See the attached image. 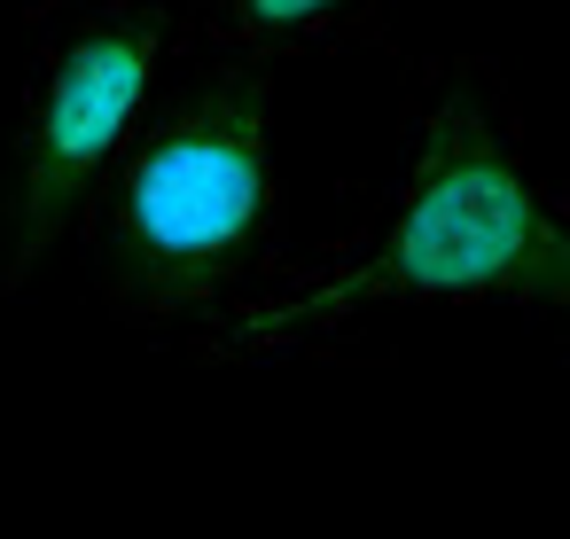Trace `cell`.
I'll use <instances>...</instances> for the list:
<instances>
[{"label": "cell", "mask_w": 570, "mask_h": 539, "mask_svg": "<svg viewBox=\"0 0 570 539\" xmlns=\"http://www.w3.org/2000/svg\"><path fill=\"white\" fill-rule=\"evenodd\" d=\"M500 305L570 329V196L531 173L492 63H438L414 110V165L367 235L188 329V360L258 367L344 352L383 313Z\"/></svg>", "instance_id": "6da1fadb"}, {"label": "cell", "mask_w": 570, "mask_h": 539, "mask_svg": "<svg viewBox=\"0 0 570 539\" xmlns=\"http://www.w3.org/2000/svg\"><path fill=\"white\" fill-rule=\"evenodd\" d=\"M79 227L95 297L126 329H196L266 290L289 251L266 63L212 56L180 95H157Z\"/></svg>", "instance_id": "7a4b0ae2"}, {"label": "cell", "mask_w": 570, "mask_h": 539, "mask_svg": "<svg viewBox=\"0 0 570 539\" xmlns=\"http://www.w3.org/2000/svg\"><path fill=\"white\" fill-rule=\"evenodd\" d=\"M188 48L180 0H40L32 9V87L0 173V290H24L48 251H63L134 141L141 110Z\"/></svg>", "instance_id": "3957f363"}, {"label": "cell", "mask_w": 570, "mask_h": 539, "mask_svg": "<svg viewBox=\"0 0 570 539\" xmlns=\"http://www.w3.org/2000/svg\"><path fill=\"white\" fill-rule=\"evenodd\" d=\"M399 0H188V40L243 63H297L352 40H375Z\"/></svg>", "instance_id": "277c9868"}, {"label": "cell", "mask_w": 570, "mask_h": 539, "mask_svg": "<svg viewBox=\"0 0 570 539\" xmlns=\"http://www.w3.org/2000/svg\"><path fill=\"white\" fill-rule=\"evenodd\" d=\"M180 9H188V0H180Z\"/></svg>", "instance_id": "5b68a950"}]
</instances>
